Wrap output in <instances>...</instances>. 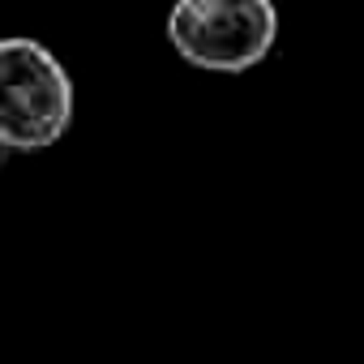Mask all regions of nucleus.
<instances>
[{
  "label": "nucleus",
  "mask_w": 364,
  "mask_h": 364,
  "mask_svg": "<svg viewBox=\"0 0 364 364\" xmlns=\"http://www.w3.org/2000/svg\"><path fill=\"white\" fill-rule=\"evenodd\" d=\"M167 39L193 69L249 73L279 39V9L274 0H176Z\"/></svg>",
  "instance_id": "2"
},
{
  "label": "nucleus",
  "mask_w": 364,
  "mask_h": 364,
  "mask_svg": "<svg viewBox=\"0 0 364 364\" xmlns=\"http://www.w3.org/2000/svg\"><path fill=\"white\" fill-rule=\"evenodd\" d=\"M73 124V77L35 39L0 43V146L48 150Z\"/></svg>",
  "instance_id": "1"
}]
</instances>
